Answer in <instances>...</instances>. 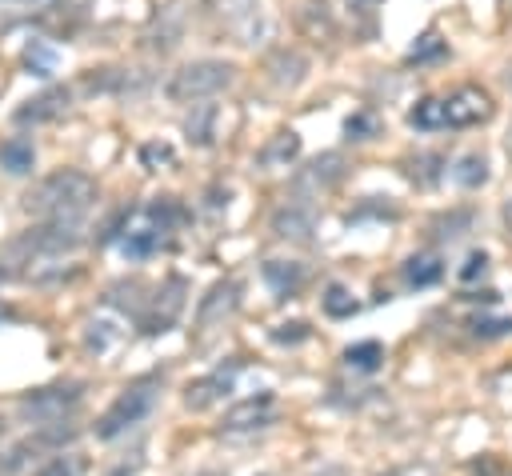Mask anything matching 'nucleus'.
Listing matches in <instances>:
<instances>
[{
  "mask_svg": "<svg viewBox=\"0 0 512 476\" xmlns=\"http://www.w3.org/2000/svg\"><path fill=\"white\" fill-rule=\"evenodd\" d=\"M408 128H416V132H440V128H448V124H444V100H440V96L416 100V104L408 108Z\"/></svg>",
  "mask_w": 512,
  "mask_h": 476,
  "instance_id": "nucleus-28",
  "label": "nucleus"
},
{
  "mask_svg": "<svg viewBox=\"0 0 512 476\" xmlns=\"http://www.w3.org/2000/svg\"><path fill=\"white\" fill-rule=\"evenodd\" d=\"M488 116H492V96L476 84H464L452 96H444V124L448 128H476Z\"/></svg>",
  "mask_w": 512,
  "mask_h": 476,
  "instance_id": "nucleus-9",
  "label": "nucleus"
},
{
  "mask_svg": "<svg viewBox=\"0 0 512 476\" xmlns=\"http://www.w3.org/2000/svg\"><path fill=\"white\" fill-rule=\"evenodd\" d=\"M68 104H72V88L68 84H52V88H44V92H36V96H28L16 112H12V120L16 124H48V120H56V116H64L68 112Z\"/></svg>",
  "mask_w": 512,
  "mask_h": 476,
  "instance_id": "nucleus-11",
  "label": "nucleus"
},
{
  "mask_svg": "<svg viewBox=\"0 0 512 476\" xmlns=\"http://www.w3.org/2000/svg\"><path fill=\"white\" fill-rule=\"evenodd\" d=\"M0 432H4V420H0Z\"/></svg>",
  "mask_w": 512,
  "mask_h": 476,
  "instance_id": "nucleus-47",
  "label": "nucleus"
},
{
  "mask_svg": "<svg viewBox=\"0 0 512 476\" xmlns=\"http://www.w3.org/2000/svg\"><path fill=\"white\" fill-rule=\"evenodd\" d=\"M140 164L148 172H164L176 164V148L168 140H148V144H140Z\"/></svg>",
  "mask_w": 512,
  "mask_h": 476,
  "instance_id": "nucleus-35",
  "label": "nucleus"
},
{
  "mask_svg": "<svg viewBox=\"0 0 512 476\" xmlns=\"http://www.w3.org/2000/svg\"><path fill=\"white\" fill-rule=\"evenodd\" d=\"M232 380H236V364L216 368V372H208V376H200V380H192V384L184 388V404H188L192 412H204V408H212L216 400H224V396L232 392Z\"/></svg>",
  "mask_w": 512,
  "mask_h": 476,
  "instance_id": "nucleus-14",
  "label": "nucleus"
},
{
  "mask_svg": "<svg viewBox=\"0 0 512 476\" xmlns=\"http://www.w3.org/2000/svg\"><path fill=\"white\" fill-rule=\"evenodd\" d=\"M320 308L332 316V320H348V316H356V300H352V292L344 288V284H328L324 288V296H320Z\"/></svg>",
  "mask_w": 512,
  "mask_h": 476,
  "instance_id": "nucleus-32",
  "label": "nucleus"
},
{
  "mask_svg": "<svg viewBox=\"0 0 512 476\" xmlns=\"http://www.w3.org/2000/svg\"><path fill=\"white\" fill-rule=\"evenodd\" d=\"M448 56V40L436 32V28H428V32H420L416 36V44L408 48V64H436V60H444Z\"/></svg>",
  "mask_w": 512,
  "mask_h": 476,
  "instance_id": "nucleus-30",
  "label": "nucleus"
},
{
  "mask_svg": "<svg viewBox=\"0 0 512 476\" xmlns=\"http://www.w3.org/2000/svg\"><path fill=\"white\" fill-rule=\"evenodd\" d=\"M500 216H504V224L512 228V200H504V208H500Z\"/></svg>",
  "mask_w": 512,
  "mask_h": 476,
  "instance_id": "nucleus-42",
  "label": "nucleus"
},
{
  "mask_svg": "<svg viewBox=\"0 0 512 476\" xmlns=\"http://www.w3.org/2000/svg\"><path fill=\"white\" fill-rule=\"evenodd\" d=\"M348 4H352L356 12H364V16H372V12H376V8L384 4V0H348Z\"/></svg>",
  "mask_w": 512,
  "mask_h": 476,
  "instance_id": "nucleus-41",
  "label": "nucleus"
},
{
  "mask_svg": "<svg viewBox=\"0 0 512 476\" xmlns=\"http://www.w3.org/2000/svg\"><path fill=\"white\" fill-rule=\"evenodd\" d=\"M236 304H240V280H232V276H224V280H216L204 296H200V308H196V328L200 332H208L212 324H220L224 316H232L236 312Z\"/></svg>",
  "mask_w": 512,
  "mask_h": 476,
  "instance_id": "nucleus-12",
  "label": "nucleus"
},
{
  "mask_svg": "<svg viewBox=\"0 0 512 476\" xmlns=\"http://www.w3.org/2000/svg\"><path fill=\"white\" fill-rule=\"evenodd\" d=\"M140 216H144L152 228H160V232H172V228H180V224L188 220V212L176 204V196H156L152 204L140 208Z\"/></svg>",
  "mask_w": 512,
  "mask_h": 476,
  "instance_id": "nucleus-25",
  "label": "nucleus"
},
{
  "mask_svg": "<svg viewBox=\"0 0 512 476\" xmlns=\"http://www.w3.org/2000/svg\"><path fill=\"white\" fill-rule=\"evenodd\" d=\"M344 364H348L352 372H376V368L384 364V348H380V340L348 344V348H344Z\"/></svg>",
  "mask_w": 512,
  "mask_h": 476,
  "instance_id": "nucleus-31",
  "label": "nucleus"
},
{
  "mask_svg": "<svg viewBox=\"0 0 512 476\" xmlns=\"http://www.w3.org/2000/svg\"><path fill=\"white\" fill-rule=\"evenodd\" d=\"M80 224H56V220H40L28 232H20L16 240L4 244L0 252V276H20V264H36V260H52L64 256L72 248H80Z\"/></svg>",
  "mask_w": 512,
  "mask_h": 476,
  "instance_id": "nucleus-2",
  "label": "nucleus"
},
{
  "mask_svg": "<svg viewBox=\"0 0 512 476\" xmlns=\"http://www.w3.org/2000/svg\"><path fill=\"white\" fill-rule=\"evenodd\" d=\"M96 180L80 168H56L44 180H36L24 192V212L36 220H56V224H80L88 208L96 204Z\"/></svg>",
  "mask_w": 512,
  "mask_h": 476,
  "instance_id": "nucleus-1",
  "label": "nucleus"
},
{
  "mask_svg": "<svg viewBox=\"0 0 512 476\" xmlns=\"http://www.w3.org/2000/svg\"><path fill=\"white\" fill-rule=\"evenodd\" d=\"M440 276H444V260L432 256V252H416V256L404 260V280L412 288H432Z\"/></svg>",
  "mask_w": 512,
  "mask_h": 476,
  "instance_id": "nucleus-26",
  "label": "nucleus"
},
{
  "mask_svg": "<svg viewBox=\"0 0 512 476\" xmlns=\"http://www.w3.org/2000/svg\"><path fill=\"white\" fill-rule=\"evenodd\" d=\"M4 320H12V308H8L4 300H0V324H4Z\"/></svg>",
  "mask_w": 512,
  "mask_h": 476,
  "instance_id": "nucleus-43",
  "label": "nucleus"
},
{
  "mask_svg": "<svg viewBox=\"0 0 512 476\" xmlns=\"http://www.w3.org/2000/svg\"><path fill=\"white\" fill-rule=\"evenodd\" d=\"M508 80H512V76H508Z\"/></svg>",
  "mask_w": 512,
  "mask_h": 476,
  "instance_id": "nucleus-48",
  "label": "nucleus"
},
{
  "mask_svg": "<svg viewBox=\"0 0 512 476\" xmlns=\"http://www.w3.org/2000/svg\"><path fill=\"white\" fill-rule=\"evenodd\" d=\"M468 224H472V212L468 208H452V212H440L432 220V236L436 240H456V236L468 232Z\"/></svg>",
  "mask_w": 512,
  "mask_h": 476,
  "instance_id": "nucleus-33",
  "label": "nucleus"
},
{
  "mask_svg": "<svg viewBox=\"0 0 512 476\" xmlns=\"http://www.w3.org/2000/svg\"><path fill=\"white\" fill-rule=\"evenodd\" d=\"M468 328H472V336H480V340H500V336H512V316H500V320L476 316V320H468Z\"/></svg>",
  "mask_w": 512,
  "mask_h": 476,
  "instance_id": "nucleus-36",
  "label": "nucleus"
},
{
  "mask_svg": "<svg viewBox=\"0 0 512 476\" xmlns=\"http://www.w3.org/2000/svg\"><path fill=\"white\" fill-rule=\"evenodd\" d=\"M300 156V132L292 128H280L264 140V148L256 152V168H288L292 160Z\"/></svg>",
  "mask_w": 512,
  "mask_h": 476,
  "instance_id": "nucleus-18",
  "label": "nucleus"
},
{
  "mask_svg": "<svg viewBox=\"0 0 512 476\" xmlns=\"http://www.w3.org/2000/svg\"><path fill=\"white\" fill-rule=\"evenodd\" d=\"M80 400H84V384L80 380H68V384H48V388H36V392L20 396V412L28 420H36V424H56Z\"/></svg>",
  "mask_w": 512,
  "mask_h": 476,
  "instance_id": "nucleus-6",
  "label": "nucleus"
},
{
  "mask_svg": "<svg viewBox=\"0 0 512 476\" xmlns=\"http://www.w3.org/2000/svg\"><path fill=\"white\" fill-rule=\"evenodd\" d=\"M444 172H448V160H444L440 152H416V156L404 160V176L416 180L420 188H432Z\"/></svg>",
  "mask_w": 512,
  "mask_h": 476,
  "instance_id": "nucleus-24",
  "label": "nucleus"
},
{
  "mask_svg": "<svg viewBox=\"0 0 512 476\" xmlns=\"http://www.w3.org/2000/svg\"><path fill=\"white\" fill-rule=\"evenodd\" d=\"M148 288H144V280H116L108 292H104V300L112 304V308H120V312H132V316H140L144 312V304H148V296H144Z\"/></svg>",
  "mask_w": 512,
  "mask_h": 476,
  "instance_id": "nucleus-27",
  "label": "nucleus"
},
{
  "mask_svg": "<svg viewBox=\"0 0 512 476\" xmlns=\"http://www.w3.org/2000/svg\"><path fill=\"white\" fill-rule=\"evenodd\" d=\"M508 156H512V132H508Z\"/></svg>",
  "mask_w": 512,
  "mask_h": 476,
  "instance_id": "nucleus-46",
  "label": "nucleus"
},
{
  "mask_svg": "<svg viewBox=\"0 0 512 476\" xmlns=\"http://www.w3.org/2000/svg\"><path fill=\"white\" fill-rule=\"evenodd\" d=\"M216 120H220V108L216 104H192V116L184 120V132L196 148H208L216 140Z\"/></svg>",
  "mask_w": 512,
  "mask_h": 476,
  "instance_id": "nucleus-23",
  "label": "nucleus"
},
{
  "mask_svg": "<svg viewBox=\"0 0 512 476\" xmlns=\"http://www.w3.org/2000/svg\"><path fill=\"white\" fill-rule=\"evenodd\" d=\"M16 4H48V0H16Z\"/></svg>",
  "mask_w": 512,
  "mask_h": 476,
  "instance_id": "nucleus-44",
  "label": "nucleus"
},
{
  "mask_svg": "<svg viewBox=\"0 0 512 476\" xmlns=\"http://www.w3.org/2000/svg\"><path fill=\"white\" fill-rule=\"evenodd\" d=\"M448 176H452V184H460V188H480V184H488V160H484L480 152H468V156H460V160L448 168Z\"/></svg>",
  "mask_w": 512,
  "mask_h": 476,
  "instance_id": "nucleus-29",
  "label": "nucleus"
},
{
  "mask_svg": "<svg viewBox=\"0 0 512 476\" xmlns=\"http://www.w3.org/2000/svg\"><path fill=\"white\" fill-rule=\"evenodd\" d=\"M488 272V252H468V260H464V268H460V280L468 284V280H476V276H484Z\"/></svg>",
  "mask_w": 512,
  "mask_h": 476,
  "instance_id": "nucleus-40",
  "label": "nucleus"
},
{
  "mask_svg": "<svg viewBox=\"0 0 512 476\" xmlns=\"http://www.w3.org/2000/svg\"><path fill=\"white\" fill-rule=\"evenodd\" d=\"M156 388H160V380H156V376H144V380H132L124 392H116V400H112V404L100 412V420H96V436H100V440H116L120 432L136 428V424L152 412Z\"/></svg>",
  "mask_w": 512,
  "mask_h": 476,
  "instance_id": "nucleus-4",
  "label": "nucleus"
},
{
  "mask_svg": "<svg viewBox=\"0 0 512 476\" xmlns=\"http://www.w3.org/2000/svg\"><path fill=\"white\" fill-rule=\"evenodd\" d=\"M204 8L216 20H224V28H232L240 36V44H256V36L268 28L264 0H204Z\"/></svg>",
  "mask_w": 512,
  "mask_h": 476,
  "instance_id": "nucleus-8",
  "label": "nucleus"
},
{
  "mask_svg": "<svg viewBox=\"0 0 512 476\" xmlns=\"http://www.w3.org/2000/svg\"><path fill=\"white\" fill-rule=\"evenodd\" d=\"M364 216H376V220H396L400 208L396 204H380V196H364V204L356 212H348V220H364Z\"/></svg>",
  "mask_w": 512,
  "mask_h": 476,
  "instance_id": "nucleus-37",
  "label": "nucleus"
},
{
  "mask_svg": "<svg viewBox=\"0 0 512 476\" xmlns=\"http://www.w3.org/2000/svg\"><path fill=\"white\" fill-rule=\"evenodd\" d=\"M260 276H264V284H268L280 300H292V296L304 288L308 268H304L300 260H264V264H260Z\"/></svg>",
  "mask_w": 512,
  "mask_h": 476,
  "instance_id": "nucleus-16",
  "label": "nucleus"
},
{
  "mask_svg": "<svg viewBox=\"0 0 512 476\" xmlns=\"http://www.w3.org/2000/svg\"><path fill=\"white\" fill-rule=\"evenodd\" d=\"M296 24H300V32L312 36V40H332V36H336V20H332V12H328L324 0H300Z\"/></svg>",
  "mask_w": 512,
  "mask_h": 476,
  "instance_id": "nucleus-21",
  "label": "nucleus"
},
{
  "mask_svg": "<svg viewBox=\"0 0 512 476\" xmlns=\"http://www.w3.org/2000/svg\"><path fill=\"white\" fill-rule=\"evenodd\" d=\"M272 420V392H256L240 404H232L220 420L224 432H248V428H264Z\"/></svg>",
  "mask_w": 512,
  "mask_h": 476,
  "instance_id": "nucleus-15",
  "label": "nucleus"
},
{
  "mask_svg": "<svg viewBox=\"0 0 512 476\" xmlns=\"http://www.w3.org/2000/svg\"><path fill=\"white\" fill-rule=\"evenodd\" d=\"M112 476H128V468H116V472H112Z\"/></svg>",
  "mask_w": 512,
  "mask_h": 476,
  "instance_id": "nucleus-45",
  "label": "nucleus"
},
{
  "mask_svg": "<svg viewBox=\"0 0 512 476\" xmlns=\"http://www.w3.org/2000/svg\"><path fill=\"white\" fill-rule=\"evenodd\" d=\"M264 72H268V80H272L276 88H296V84L304 80V72H308V60H304V52H296V48H276V52L268 56Z\"/></svg>",
  "mask_w": 512,
  "mask_h": 476,
  "instance_id": "nucleus-17",
  "label": "nucleus"
},
{
  "mask_svg": "<svg viewBox=\"0 0 512 476\" xmlns=\"http://www.w3.org/2000/svg\"><path fill=\"white\" fill-rule=\"evenodd\" d=\"M236 84V64L232 60H216V56H204V60H188L180 64L168 84H164V96L172 104H200V100H212L216 92L232 88Z\"/></svg>",
  "mask_w": 512,
  "mask_h": 476,
  "instance_id": "nucleus-3",
  "label": "nucleus"
},
{
  "mask_svg": "<svg viewBox=\"0 0 512 476\" xmlns=\"http://www.w3.org/2000/svg\"><path fill=\"white\" fill-rule=\"evenodd\" d=\"M348 172V160L340 152H320L316 160H308L304 168L292 172V196H304V200H316L324 196L328 188H336Z\"/></svg>",
  "mask_w": 512,
  "mask_h": 476,
  "instance_id": "nucleus-7",
  "label": "nucleus"
},
{
  "mask_svg": "<svg viewBox=\"0 0 512 476\" xmlns=\"http://www.w3.org/2000/svg\"><path fill=\"white\" fill-rule=\"evenodd\" d=\"M272 232L280 240H300V244L312 240V232H316V204L304 200V196H288L272 212Z\"/></svg>",
  "mask_w": 512,
  "mask_h": 476,
  "instance_id": "nucleus-10",
  "label": "nucleus"
},
{
  "mask_svg": "<svg viewBox=\"0 0 512 476\" xmlns=\"http://www.w3.org/2000/svg\"><path fill=\"white\" fill-rule=\"evenodd\" d=\"M184 292H188V284H184V276H176V272H172L160 288H152L144 312L136 316L140 332H144V336H160V332H168V328L176 324L180 308H184Z\"/></svg>",
  "mask_w": 512,
  "mask_h": 476,
  "instance_id": "nucleus-5",
  "label": "nucleus"
},
{
  "mask_svg": "<svg viewBox=\"0 0 512 476\" xmlns=\"http://www.w3.org/2000/svg\"><path fill=\"white\" fill-rule=\"evenodd\" d=\"M180 36H184V8H176V4H156L152 20H148V32H144L148 48H152V52H172V48L180 44Z\"/></svg>",
  "mask_w": 512,
  "mask_h": 476,
  "instance_id": "nucleus-13",
  "label": "nucleus"
},
{
  "mask_svg": "<svg viewBox=\"0 0 512 476\" xmlns=\"http://www.w3.org/2000/svg\"><path fill=\"white\" fill-rule=\"evenodd\" d=\"M32 476H80V460H76V456H52V460H44Z\"/></svg>",
  "mask_w": 512,
  "mask_h": 476,
  "instance_id": "nucleus-38",
  "label": "nucleus"
},
{
  "mask_svg": "<svg viewBox=\"0 0 512 476\" xmlns=\"http://www.w3.org/2000/svg\"><path fill=\"white\" fill-rule=\"evenodd\" d=\"M140 220H144V216H140ZM160 248H168V232L152 228L148 220L136 224V228H128V232L120 236V252H124L128 260H148V256H156Z\"/></svg>",
  "mask_w": 512,
  "mask_h": 476,
  "instance_id": "nucleus-19",
  "label": "nucleus"
},
{
  "mask_svg": "<svg viewBox=\"0 0 512 476\" xmlns=\"http://www.w3.org/2000/svg\"><path fill=\"white\" fill-rule=\"evenodd\" d=\"M344 136L348 140H372V136H380V116L372 112V108H356L348 120H344Z\"/></svg>",
  "mask_w": 512,
  "mask_h": 476,
  "instance_id": "nucleus-34",
  "label": "nucleus"
},
{
  "mask_svg": "<svg viewBox=\"0 0 512 476\" xmlns=\"http://www.w3.org/2000/svg\"><path fill=\"white\" fill-rule=\"evenodd\" d=\"M0 168H4L8 176L32 172V168H36V148H32V140H28V136H8V140H0Z\"/></svg>",
  "mask_w": 512,
  "mask_h": 476,
  "instance_id": "nucleus-22",
  "label": "nucleus"
},
{
  "mask_svg": "<svg viewBox=\"0 0 512 476\" xmlns=\"http://www.w3.org/2000/svg\"><path fill=\"white\" fill-rule=\"evenodd\" d=\"M20 64H24L28 76L48 80V76L56 72V64H60V48H56L52 40H44V36H32V40L20 48Z\"/></svg>",
  "mask_w": 512,
  "mask_h": 476,
  "instance_id": "nucleus-20",
  "label": "nucleus"
},
{
  "mask_svg": "<svg viewBox=\"0 0 512 476\" xmlns=\"http://www.w3.org/2000/svg\"><path fill=\"white\" fill-rule=\"evenodd\" d=\"M308 336H312V328H308L304 320H292V324H276V328H272V340H276V344H304Z\"/></svg>",
  "mask_w": 512,
  "mask_h": 476,
  "instance_id": "nucleus-39",
  "label": "nucleus"
}]
</instances>
